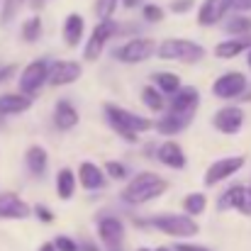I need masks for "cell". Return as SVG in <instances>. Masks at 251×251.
<instances>
[{
	"label": "cell",
	"mask_w": 251,
	"mask_h": 251,
	"mask_svg": "<svg viewBox=\"0 0 251 251\" xmlns=\"http://www.w3.org/2000/svg\"><path fill=\"white\" fill-rule=\"evenodd\" d=\"M168 188V183L154 171H144V173H137L129 185L125 188L122 198L129 202V205H147L151 200H156L159 195H164Z\"/></svg>",
	"instance_id": "obj_1"
},
{
	"label": "cell",
	"mask_w": 251,
	"mask_h": 251,
	"mask_svg": "<svg viewBox=\"0 0 251 251\" xmlns=\"http://www.w3.org/2000/svg\"><path fill=\"white\" fill-rule=\"evenodd\" d=\"M105 117L112 125V129L122 139H127V142H137V134L139 132H147V129L154 127L151 120L139 117V115H134V112H129V110L120 107V105H110V102L105 105Z\"/></svg>",
	"instance_id": "obj_2"
},
{
	"label": "cell",
	"mask_w": 251,
	"mask_h": 251,
	"mask_svg": "<svg viewBox=\"0 0 251 251\" xmlns=\"http://www.w3.org/2000/svg\"><path fill=\"white\" fill-rule=\"evenodd\" d=\"M159 59L164 61H180V64H198L205 56V49L190 39H166L159 47Z\"/></svg>",
	"instance_id": "obj_3"
},
{
	"label": "cell",
	"mask_w": 251,
	"mask_h": 251,
	"mask_svg": "<svg viewBox=\"0 0 251 251\" xmlns=\"http://www.w3.org/2000/svg\"><path fill=\"white\" fill-rule=\"evenodd\" d=\"M149 225L156 227L159 232L168 234V237H178V239L195 237L200 232L198 222L190 215H156V217L149 220Z\"/></svg>",
	"instance_id": "obj_4"
},
{
	"label": "cell",
	"mask_w": 251,
	"mask_h": 251,
	"mask_svg": "<svg viewBox=\"0 0 251 251\" xmlns=\"http://www.w3.org/2000/svg\"><path fill=\"white\" fill-rule=\"evenodd\" d=\"M115 34H117V25H115V20H112V17L100 20V22L95 25V29L90 32V39H88V44H85V51H83L85 61H98L100 54L105 51V44H107Z\"/></svg>",
	"instance_id": "obj_5"
},
{
	"label": "cell",
	"mask_w": 251,
	"mask_h": 251,
	"mask_svg": "<svg viewBox=\"0 0 251 251\" xmlns=\"http://www.w3.org/2000/svg\"><path fill=\"white\" fill-rule=\"evenodd\" d=\"M154 51H156L154 39L137 37V39H129L127 44L117 47V49L112 51V56H115L117 61H122V64H142V61H147Z\"/></svg>",
	"instance_id": "obj_6"
},
{
	"label": "cell",
	"mask_w": 251,
	"mask_h": 251,
	"mask_svg": "<svg viewBox=\"0 0 251 251\" xmlns=\"http://www.w3.org/2000/svg\"><path fill=\"white\" fill-rule=\"evenodd\" d=\"M81 64L78 61H54L47 71V83L59 88V85H71L81 78Z\"/></svg>",
	"instance_id": "obj_7"
},
{
	"label": "cell",
	"mask_w": 251,
	"mask_h": 251,
	"mask_svg": "<svg viewBox=\"0 0 251 251\" xmlns=\"http://www.w3.org/2000/svg\"><path fill=\"white\" fill-rule=\"evenodd\" d=\"M247 90V76L239 74V71H229V74H222L215 83H212V93L222 100H229V98H239L242 93Z\"/></svg>",
	"instance_id": "obj_8"
},
{
	"label": "cell",
	"mask_w": 251,
	"mask_h": 251,
	"mask_svg": "<svg viewBox=\"0 0 251 251\" xmlns=\"http://www.w3.org/2000/svg\"><path fill=\"white\" fill-rule=\"evenodd\" d=\"M244 166V156H227V159H220L215 161L212 166L205 171V185H217L222 180H227L229 176H234L239 168Z\"/></svg>",
	"instance_id": "obj_9"
},
{
	"label": "cell",
	"mask_w": 251,
	"mask_h": 251,
	"mask_svg": "<svg viewBox=\"0 0 251 251\" xmlns=\"http://www.w3.org/2000/svg\"><path fill=\"white\" fill-rule=\"evenodd\" d=\"M47 71H49V64H47L44 59L32 61V64L22 71V76H20V90H22L25 95L37 93L42 85L47 83Z\"/></svg>",
	"instance_id": "obj_10"
},
{
	"label": "cell",
	"mask_w": 251,
	"mask_h": 251,
	"mask_svg": "<svg viewBox=\"0 0 251 251\" xmlns=\"http://www.w3.org/2000/svg\"><path fill=\"white\" fill-rule=\"evenodd\" d=\"M212 125L222 134H237L242 129V125H244V112H242V107H234V105L232 107H222L212 117Z\"/></svg>",
	"instance_id": "obj_11"
},
{
	"label": "cell",
	"mask_w": 251,
	"mask_h": 251,
	"mask_svg": "<svg viewBox=\"0 0 251 251\" xmlns=\"http://www.w3.org/2000/svg\"><path fill=\"white\" fill-rule=\"evenodd\" d=\"M98 234H100V239H102V244L107 249L117 251L122 247V242H125V225L117 217H105L98 225Z\"/></svg>",
	"instance_id": "obj_12"
},
{
	"label": "cell",
	"mask_w": 251,
	"mask_h": 251,
	"mask_svg": "<svg viewBox=\"0 0 251 251\" xmlns=\"http://www.w3.org/2000/svg\"><path fill=\"white\" fill-rule=\"evenodd\" d=\"M32 215V207L15 193L0 195V220H25Z\"/></svg>",
	"instance_id": "obj_13"
},
{
	"label": "cell",
	"mask_w": 251,
	"mask_h": 251,
	"mask_svg": "<svg viewBox=\"0 0 251 251\" xmlns=\"http://www.w3.org/2000/svg\"><path fill=\"white\" fill-rule=\"evenodd\" d=\"M227 12H229V0H205V2L200 5L198 22H200L202 27H212V25H217Z\"/></svg>",
	"instance_id": "obj_14"
},
{
	"label": "cell",
	"mask_w": 251,
	"mask_h": 251,
	"mask_svg": "<svg viewBox=\"0 0 251 251\" xmlns=\"http://www.w3.org/2000/svg\"><path fill=\"white\" fill-rule=\"evenodd\" d=\"M198 102H200V93L193 85H188V88L180 85L176 93H171V110L173 112H193L198 107Z\"/></svg>",
	"instance_id": "obj_15"
},
{
	"label": "cell",
	"mask_w": 251,
	"mask_h": 251,
	"mask_svg": "<svg viewBox=\"0 0 251 251\" xmlns=\"http://www.w3.org/2000/svg\"><path fill=\"white\" fill-rule=\"evenodd\" d=\"M78 125V110L69 100H59L54 107V127L61 132H69Z\"/></svg>",
	"instance_id": "obj_16"
},
{
	"label": "cell",
	"mask_w": 251,
	"mask_h": 251,
	"mask_svg": "<svg viewBox=\"0 0 251 251\" xmlns=\"http://www.w3.org/2000/svg\"><path fill=\"white\" fill-rule=\"evenodd\" d=\"M32 107V98L25 93H2L0 95V115H20Z\"/></svg>",
	"instance_id": "obj_17"
},
{
	"label": "cell",
	"mask_w": 251,
	"mask_h": 251,
	"mask_svg": "<svg viewBox=\"0 0 251 251\" xmlns=\"http://www.w3.org/2000/svg\"><path fill=\"white\" fill-rule=\"evenodd\" d=\"M190 115H193V112H173V110H171L154 127H156V132H161V134H178V132H183V129L188 127Z\"/></svg>",
	"instance_id": "obj_18"
},
{
	"label": "cell",
	"mask_w": 251,
	"mask_h": 251,
	"mask_svg": "<svg viewBox=\"0 0 251 251\" xmlns=\"http://www.w3.org/2000/svg\"><path fill=\"white\" fill-rule=\"evenodd\" d=\"M251 47V34H242L237 39H227V42H220L215 47V56L217 59H234L239 56L242 51H247Z\"/></svg>",
	"instance_id": "obj_19"
},
{
	"label": "cell",
	"mask_w": 251,
	"mask_h": 251,
	"mask_svg": "<svg viewBox=\"0 0 251 251\" xmlns=\"http://www.w3.org/2000/svg\"><path fill=\"white\" fill-rule=\"evenodd\" d=\"M78 178H81V185L85 190H100L105 185V176L102 171L95 166L93 161H83L81 168H78Z\"/></svg>",
	"instance_id": "obj_20"
},
{
	"label": "cell",
	"mask_w": 251,
	"mask_h": 251,
	"mask_svg": "<svg viewBox=\"0 0 251 251\" xmlns=\"http://www.w3.org/2000/svg\"><path fill=\"white\" fill-rule=\"evenodd\" d=\"M159 161L168 168H183L185 166V154H183V149L176 144V142H166V144H161L159 147Z\"/></svg>",
	"instance_id": "obj_21"
},
{
	"label": "cell",
	"mask_w": 251,
	"mask_h": 251,
	"mask_svg": "<svg viewBox=\"0 0 251 251\" xmlns=\"http://www.w3.org/2000/svg\"><path fill=\"white\" fill-rule=\"evenodd\" d=\"M83 17L78 15V12H71L69 17H66V22H64V42L69 44V47H78V42H81V37H83Z\"/></svg>",
	"instance_id": "obj_22"
},
{
	"label": "cell",
	"mask_w": 251,
	"mask_h": 251,
	"mask_svg": "<svg viewBox=\"0 0 251 251\" xmlns=\"http://www.w3.org/2000/svg\"><path fill=\"white\" fill-rule=\"evenodd\" d=\"M74 193H76V176L71 168H61L56 176V195L61 200H71Z\"/></svg>",
	"instance_id": "obj_23"
},
{
	"label": "cell",
	"mask_w": 251,
	"mask_h": 251,
	"mask_svg": "<svg viewBox=\"0 0 251 251\" xmlns=\"http://www.w3.org/2000/svg\"><path fill=\"white\" fill-rule=\"evenodd\" d=\"M47 151L42 149V147H29L27 149V156H25V161H27V168L34 173V176H42L44 171H47Z\"/></svg>",
	"instance_id": "obj_24"
},
{
	"label": "cell",
	"mask_w": 251,
	"mask_h": 251,
	"mask_svg": "<svg viewBox=\"0 0 251 251\" xmlns=\"http://www.w3.org/2000/svg\"><path fill=\"white\" fill-rule=\"evenodd\" d=\"M242 198H244V185H232V188H227V190L222 193V198H220V210H232V207L239 210Z\"/></svg>",
	"instance_id": "obj_25"
},
{
	"label": "cell",
	"mask_w": 251,
	"mask_h": 251,
	"mask_svg": "<svg viewBox=\"0 0 251 251\" xmlns=\"http://www.w3.org/2000/svg\"><path fill=\"white\" fill-rule=\"evenodd\" d=\"M205 207H207V200H205L202 193H190V195L183 198V210H185V215H190V217L202 215Z\"/></svg>",
	"instance_id": "obj_26"
},
{
	"label": "cell",
	"mask_w": 251,
	"mask_h": 251,
	"mask_svg": "<svg viewBox=\"0 0 251 251\" xmlns=\"http://www.w3.org/2000/svg\"><path fill=\"white\" fill-rule=\"evenodd\" d=\"M39 37H42V17L34 15V17H29L22 25V39L25 42H37Z\"/></svg>",
	"instance_id": "obj_27"
},
{
	"label": "cell",
	"mask_w": 251,
	"mask_h": 251,
	"mask_svg": "<svg viewBox=\"0 0 251 251\" xmlns=\"http://www.w3.org/2000/svg\"><path fill=\"white\" fill-rule=\"evenodd\" d=\"M142 102H144L149 110H164V95H161L159 88L147 85V88L142 90Z\"/></svg>",
	"instance_id": "obj_28"
},
{
	"label": "cell",
	"mask_w": 251,
	"mask_h": 251,
	"mask_svg": "<svg viewBox=\"0 0 251 251\" xmlns=\"http://www.w3.org/2000/svg\"><path fill=\"white\" fill-rule=\"evenodd\" d=\"M227 32H232V34H237V37L249 34L251 32V20L249 17H244V15H234V17H229V20H227Z\"/></svg>",
	"instance_id": "obj_29"
},
{
	"label": "cell",
	"mask_w": 251,
	"mask_h": 251,
	"mask_svg": "<svg viewBox=\"0 0 251 251\" xmlns=\"http://www.w3.org/2000/svg\"><path fill=\"white\" fill-rule=\"evenodd\" d=\"M25 5V0H2V12H0V25H10L15 20V15L20 12V7Z\"/></svg>",
	"instance_id": "obj_30"
},
{
	"label": "cell",
	"mask_w": 251,
	"mask_h": 251,
	"mask_svg": "<svg viewBox=\"0 0 251 251\" xmlns=\"http://www.w3.org/2000/svg\"><path fill=\"white\" fill-rule=\"evenodd\" d=\"M156 85H159V90L161 93H176L178 88H180V78L176 76V74H156Z\"/></svg>",
	"instance_id": "obj_31"
},
{
	"label": "cell",
	"mask_w": 251,
	"mask_h": 251,
	"mask_svg": "<svg viewBox=\"0 0 251 251\" xmlns=\"http://www.w3.org/2000/svg\"><path fill=\"white\" fill-rule=\"evenodd\" d=\"M117 2H120V0H95V15H98L100 20L112 17V12H115Z\"/></svg>",
	"instance_id": "obj_32"
},
{
	"label": "cell",
	"mask_w": 251,
	"mask_h": 251,
	"mask_svg": "<svg viewBox=\"0 0 251 251\" xmlns=\"http://www.w3.org/2000/svg\"><path fill=\"white\" fill-rule=\"evenodd\" d=\"M54 247H56V251H81V247L71 237H64V234L54 239Z\"/></svg>",
	"instance_id": "obj_33"
},
{
	"label": "cell",
	"mask_w": 251,
	"mask_h": 251,
	"mask_svg": "<svg viewBox=\"0 0 251 251\" xmlns=\"http://www.w3.org/2000/svg\"><path fill=\"white\" fill-rule=\"evenodd\" d=\"M144 20L147 22H161L164 20V10L159 5H144Z\"/></svg>",
	"instance_id": "obj_34"
},
{
	"label": "cell",
	"mask_w": 251,
	"mask_h": 251,
	"mask_svg": "<svg viewBox=\"0 0 251 251\" xmlns=\"http://www.w3.org/2000/svg\"><path fill=\"white\" fill-rule=\"evenodd\" d=\"M107 168V173H110V178H117V180H122V178H127V168L122 166L120 161H107L105 164Z\"/></svg>",
	"instance_id": "obj_35"
},
{
	"label": "cell",
	"mask_w": 251,
	"mask_h": 251,
	"mask_svg": "<svg viewBox=\"0 0 251 251\" xmlns=\"http://www.w3.org/2000/svg\"><path fill=\"white\" fill-rule=\"evenodd\" d=\"M190 7H193V0H173L171 2V12H176V15H183Z\"/></svg>",
	"instance_id": "obj_36"
},
{
	"label": "cell",
	"mask_w": 251,
	"mask_h": 251,
	"mask_svg": "<svg viewBox=\"0 0 251 251\" xmlns=\"http://www.w3.org/2000/svg\"><path fill=\"white\" fill-rule=\"evenodd\" d=\"M239 212H242V215H249V217H251V188H244V198H242Z\"/></svg>",
	"instance_id": "obj_37"
},
{
	"label": "cell",
	"mask_w": 251,
	"mask_h": 251,
	"mask_svg": "<svg viewBox=\"0 0 251 251\" xmlns=\"http://www.w3.org/2000/svg\"><path fill=\"white\" fill-rule=\"evenodd\" d=\"M229 10H239V12L251 10V0H229Z\"/></svg>",
	"instance_id": "obj_38"
},
{
	"label": "cell",
	"mask_w": 251,
	"mask_h": 251,
	"mask_svg": "<svg viewBox=\"0 0 251 251\" xmlns=\"http://www.w3.org/2000/svg\"><path fill=\"white\" fill-rule=\"evenodd\" d=\"M34 212H37V215H39V220H44V222H51V220H54V215H51L44 205H37V207H34Z\"/></svg>",
	"instance_id": "obj_39"
},
{
	"label": "cell",
	"mask_w": 251,
	"mask_h": 251,
	"mask_svg": "<svg viewBox=\"0 0 251 251\" xmlns=\"http://www.w3.org/2000/svg\"><path fill=\"white\" fill-rule=\"evenodd\" d=\"M176 251H210V249L202 247V244H178Z\"/></svg>",
	"instance_id": "obj_40"
},
{
	"label": "cell",
	"mask_w": 251,
	"mask_h": 251,
	"mask_svg": "<svg viewBox=\"0 0 251 251\" xmlns=\"http://www.w3.org/2000/svg\"><path fill=\"white\" fill-rule=\"evenodd\" d=\"M39 251H56V247H54V242H47V244L39 247Z\"/></svg>",
	"instance_id": "obj_41"
},
{
	"label": "cell",
	"mask_w": 251,
	"mask_h": 251,
	"mask_svg": "<svg viewBox=\"0 0 251 251\" xmlns=\"http://www.w3.org/2000/svg\"><path fill=\"white\" fill-rule=\"evenodd\" d=\"M122 2H125V7L129 10V7H137V5H139L142 0H122Z\"/></svg>",
	"instance_id": "obj_42"
},
{
	"label": "cell",
	"mask_w": 251,
	"mask_h": 251,
	"mask_svg": "<svg viewBox=\"0 0 251 251\" xmlns=\"http://www.w3.org/2000/svg\"><path fill=\"white\" fill-rule=\"evenodd\" d=\"M81 251H98V249H95V244H90V242H85V244H83V249H81Z\"/></svg>",
	"instance_id": "obj_43"
},
{
	"label": "cell",
	"mask_w": 251,
	"mask_h": 251,
	"mask_svg": "<svg viewBox=\"0 0 251 251\" xmlns=\"http://www.w3.org/2000/svg\"><path fill=\"white\" fill-rule=\"evenodd\" d=\"M156 251H168V249H166V247H159V249H156Z\"/></svg>",
	"instance_id": "obj_44"
},
{
	"label": "cell",
	"mask_w": 251,
	"mask_h": 251,
	"mask_svg": "<svg viewBox=\"0 0 251 251\" xmlns=\"http://www.w3.org/2000/svg\"><path fill=\"white\" fill-rule=\"evenodd\" d=\"M249 66H251V51H249Z\"/></svg>",
	"instance_id": "obj_45"
},
{
	"label": "cell",
	"mask_w": 251,
	"mask_h": 251,
	"mask_svg": "<svg viewBox=\"0 0 251 251\" xmlns=\"http://www.w3.org/2000/svg\"><path fill=\"white\" fill-rule=\"evenodd\" d=\"M139 251H149V249H139Z\"/></svg>",
	"instance_id": "obj_46"
},
{
	"label": "cell",
	"mask_w": 251,
	"mask_h": 251,
	"mask_svg": "<svg viewBox=\"0 0 251 251\" xmlns=\"http://www.w3.org/2000/svg\"><path fill=\"white\" fill-rule=\"evenodd\" d=\"M249 188H251V185H249Z\"/></svg>",
	"instance_id": "obj_47"
}]
</instances>
